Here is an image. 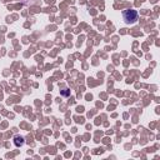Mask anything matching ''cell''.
<instances>
[{
	"instance_id": "obj_2",
	"label": "cell",
	"mask_w": 160,
	"mask_h": 160,
	"mask_svg": "<svg viewBox=\"0 0 160 160\" xmlns=\"http://www.w3.org/2000/svg\"><path fill=\"white\" fill-rule=\"evenodd\" d=\"M24 138L22 136H15L14 138V144H15V146H21V145H24Z\"/></svg>"
},
{
	"instance_id": "obj_3",
	"label": "cell",
	"mask_w": 160,
	"mask_h": 160,
	"mask_svg": "<svg viewBox=\"0 0 160 160\" xmlns=\"http://www.w3.org/2000/svg\"><path fill=\"white\" fill-rule=\"evenodd\" d=\"M38 0H22V2L25 4V5H32V4H35Z\"/></svg>"
},
{
	"instance_id": "obj_4",
	"label": "cell",
	"mask_w": 160,
	"mask_h": 160,
	"mask_svg": "<svg viewBox=\"0 0 160 160\" xmlns=\"http://www.w3.org/2000/svg\"><path fill=\"white\" fill-rule=\"evenodd\" d=\"M70 94V91L68 90V89H64V90H61V95H64V96H68Z\"/></svg>"
},
{
	"instance_id": "obj_1",
	"label": "cell",
	"mask_w": 160,
	"mask_h": 160,
	"mask_svg": "<svg viewBox=\"0 0 160 160\" xmlns=\"http://www.w3.org/2000/svg\"><path fill=\"white\" fill-rule=\"evenodd\" d=\"M122 19L125 24H134L138 20V12L132 9H126L122 11Z\"/></svg>"
}]
</instances>
